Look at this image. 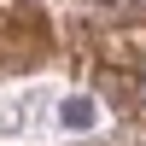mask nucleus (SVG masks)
<instances>
[{"instance_id": "obj_1", "label": "nucleus", "mask_w": 146, "mask_h": 146, "mask_svg": "<svg viewBox=\"0 0 146 146\" xmlns=\"http://www.w3.org/2000/svg\"><path fill=\"white\" fill-rule=\"evenodd\" d=\"M64 123H70V129H88V123H94V105H88V100H70V105H64Z\"/></svg>"}, {"instance_id": "obj_2", "label": "nucleus", "mask_w": 146, "mask_h": 146, "mask_svg": "<svg viewBox=\"0 0 146 146\" xmlns=\"http://www.w3.org/2000/svg\"><path fill=\"white\" fill-rule=\"evenodd\" d=\"M140 94H146V70H140Z\"/></svg>"}]
</instances>
